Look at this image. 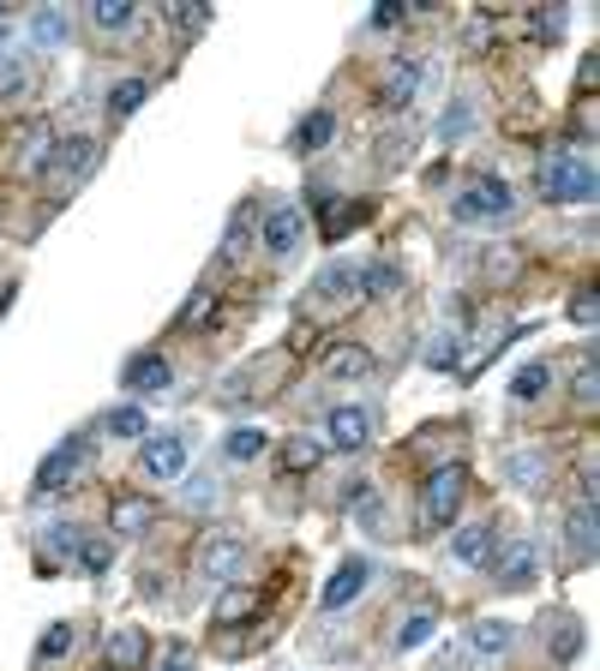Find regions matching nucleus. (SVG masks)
Listing matches in <instances>:
<instances>
[{
    "mask_svg": "<svg viewBox=\"0 0 600 671\" xmlns=\"http://www.w3.org/2000/svg\"><path fill=\"white\" fill-rule=\"evenodd\" d=\"M415 96H420V61L408 54V61H397V67L385 72V91H378V102H385V109L397 114V109H408Z\"/></svg>",
    "mask_w": 600,
    "mask_h": 671,
    "instance_id": "nucleus-12",
    "label": "nucleus"
},
{
    "mask_svg": "<svg viewBox=\"0 0 600 671\" xmlns=\"http://www.w3.org/2000/svg\"><path fill=\"white\" fill-rule=\"evenodd\" d=\"M427 366H438V372H445V366H457V331H438V336H433Z\"/></svg>",
    "mask_w": 600,
    "mask_h": 671,
    "instance_id": "nucleus-37",
    "label": "nucleus"
},
{
    "mask_svg": "<svg viewBox=\"0 0 600 671\" xmlns=\"http://www.w3.org/2000/svg\"><path fill=\"white\" fill-rule=\"evenodd\" d=\"M594 396H600V384H594V348L582 354V366H577V401L582 408H594Z\"/></svg>",
    "mask_w": 600,
    "mask_h": 671,
    "instance_id": "nucleus-38",
    "label": "nucleus"
},
{
    "mask_svg": "<svg viewBox=\"0 0 600 671\" xmlns=\"http://www.w3.org/2000/svg\"><path fill=\"white\" fill-rule=\"evenodd\" d=\"M67 37V12H37V19H31V42H37V49H54V42H61Z\"/></svg>",
    "mask_w": 600,
    "mask_h": 671,
    "instance_id": "nucleus-32",
    "label": "nucleus"
},
{
    "mask_svg": "<svg viewBox=\"0 0 600 671\" xmlns=\"http://www.w3.org/2000/svg\"><path fill=\"white\" fill-rule=\"evenodd\" d=\"M67 653H72V623H49V636L37 641V660L54 665V660H67Z\"/></svg>",
    "mask_w": 600,
    "mask_h": 671,
    "instance_id": "nucleus-31",
    "label": "nucleus"
},
{
    "mask_svg": "<svg viewBox=\"0 0 600 671\" xmlns=\"http://www.w3.org/2000/svg\"><path fill=\"white\" fill-rule=\"evenodd\" d=\"M510 211H517V192H510L505 174H475V181L462 186V199H457L462 222H499Z\"/></svg>",
    "mask_w": 600,
    "mask_h": 671,
    "instance_id": "nucleus-4",
    "label": "nucleus"
},
{
    "mask_svg": "<svg viewBox=\"0 0 600 671\" xmlns=\"http://www.w3.org/2000/svg\"><path fill=\"white\" fill-rule=\"evenodd\" d=\"M547 384H552V366H547V360H529V366L517 372V378H510V396H517V401H540V390H547Z\"/></svg>",
    "mask_w": 600,
    "mask_h": 671,
    "instance_id": "nucleus-27",
    "label": "nucleus"
},
{
    "mask_svg": "<svg viewBox=\"0 0 600 671\" xmlns=\"http://www.w3.org/2000/svg\"><path fill=\"white\" fill-rule=\"evenodd\" d=\"M403 12H408V0H385V7L373 12V24H378V31H385V24H397Z\"/></svg>",
    "mask_w": 600,
    "mask_h": 671,
    "instance_id": "nucleus-43",
    "label": "nucleus"
},
{
    "mask_svg": "<svg viewBox=\"0 0 600 671\" xmlns=\"http://www.w3.org/2000/svg\"><path fill=\"white\" fill-rule=\"evenodd\" d=\"M438 630V618H433V606H420V611H408V618L397 623V653H415V648H427Z\"/></svg>",
    "mask_w": 600,
    "mask_h": 671,
    "instance_id": "nucleus-23",
    "label": "nucleus"
},
{
    "mask_svg": "<svg viewBox=\"0 0 600 671\" xmlns=\"http://www.w3.org/2000/svg\"><path fill=\"white\" fill-rule=\"evenodd\" d=\"M79 563L84 570H109V546H79Z\"/></svg>",
    "mask_w": 600,
    "mask_h": 671,
    "instance_id": "nucleus-44",
    "label": "nucleus"
},
{
    "mask_svg": "<svg viewBox=\"0 0 600 671\" xmlns=\"http://www.w3.org/2000/svg\"><path fill=\"white\" fill-rule=\"evenodd\" d=\"M367 581H373V563L367 558H343V563H336V576L325 581V593H318V606H325V611L355 606L360 593H367Z\"/></svg>",
    "mask_w": 600,
    "mask_h": 671,
    "instance_id": "nucleus-8",
    "label": "nucleus"
},
{
    "mask_svg": "<svg viewBox=\"0 0 600 671\" xmlns=\"http://www.w3.org/2000/svg\"><path fill=\"white\" fill-rule=\"evenodd\" d=\"M139 461H144V474H151V480H181L186 461H193V444H186L181 431H151V438H144V450H139Z\"/></svg>",
    "mask_w": 600,
    "mask_h": 671,
    "instance_id": "nucleus-5",
    "label": "nucleus"
},
{
    "mask_svg": "<svg viewBox=\"0 0 600 671\" xmlns=\"http://www.w3.org/2000/svg\"><path fill=\"white\" fill-rule=\"evenodd\" d=\"M126 384L144 390V396H163L169 384H174V372H169L163 354H133V360H126Z\"/></svg>",
    "mask_w": 600,
    "mask_h": 671,
    "instance_id": "nucleus-13",
    "label": "nucleus"
},
{
    "mask_svg": "<svg viewBox=\"0 0 600 671\" xmlns=\"http://www.w3.org/2000/svg\"><path fill=\"white\" fill-rule=\"evenodd\" d=\"M84 540H79V528H72V521H49V528H42V551H49V563L54 558H67V551H79Z\"/></svg>",
    "mask_w": 600,
    "mask_h": 671,
    "instance_id": "nucleus-29",
    "label": "nucleus"
},
{
    "mask_svg": "<svg viewBox=\"0 0 600 671\" xmlns=\"http://www.w3.org/2000/svg\"><path fill=\"white\" fill-rule=\"evenodd\" d=\"M330 139H336V114H330V109H313V114H306V121L295 126L288 151H295V156H313V151H325Z\"/></svg>",
    "mask_w": 600,
    "mask_h": 671,
    "instance_id": "nucleus-14",
    "label": "nucleus"
},
{
    "mask_svg": "<svg viewBox=\"0 0 600 671\" xmlns=\"http://www.w3.org/2000/svg\"><path fill=\"white\" fill-rule=\"evenodd\" d=\"M301 234H306V216H301V204H276V211H265V222H258V241H265L271 258H295L301 252Z\"/></svg>",
    "mask_w": 600,
    "mask_h": 671,
    "instance_id": "nucleus-7",
    "label": "nucleus"
},
{
    "mask_svg": "<svg viewBox=\"0 0 600 671\" xmlns=\"http://www.w3.org/2000/svg\"><path fill=\"white\" fill-rule=\"evenodd\" d=\"M144 96H151V84H144V79H121L109 91V114H114V121H126V114L144 109Z\"/></svg>",
    "mask_w": 600,
    "mask_h": 671,
    "instance_id": "nucleus-26",
    "label": "nucleus"
},
{
    "mask_svg": "<svg viewBox=\"0 0 600 671\" xmlns=\"http://www.w3.org/2000/svg\"><path fill=\"white\" fill-rule=\"evenodd\" d=\"M325 444H330V450H343V456L367 450V444H373V414L367 408H336L325 420Z\"/></svg>",
    "mask_w": 600,
    "mask_h": 671,
    "instance_id": "nucleus-9",
    "label": "nucleus"
},
{
    "mask_svg": "<svg viewBox=\"0 0 600 671\" xmlns=\"http://www.w3.org/2000/svg\"><path fill=\"white\" fill-rule=\"evenodd\" d=\"M54 151H61V144H54V126L49 121H37L31 132H24V169H49Z\"/></svg>",
    "mask_w": 600,
    "mask_h": 671,
    "instance_id": "nucleus-25",
    "label": "nucleus"
},
{
    "mask_svg": "<svg viewBox=\"0 0 600 671\" xmlns=\"http://www.w3.org/2000/svg\"><path fill=\"white\" fill-rule=\"evenodd\" d=\"M529 581H535V546H529V540L505 546V558H499V588L517 593V588H529Z\"/></svg>",
    "mask_w": 600,
    "mask_h": 671,
    "instance_id": "nucleus-15",
    "label": "nucleus"
},
{
    "mask_svg": "<svg viewBox=\"0 0 600 671\" xmlns=\"http://www.w3.org/2000/svg\"><path fill=\"white\" fill-rule=\"evenodd\" d=\"M360 216H367V204H348V211H343V216H336V222H330V234H348V228H355V222H360Z\"/></svg>",
    "mask_w": 600,
    "mask_h": 671,
    "instance_id": "nucleus-45",
    "label": "nucleus"
},
{
    "mask_svg": "<svg viewBox=\"0 0 600 671\" xmlns=\"http://www.w3.org/2000/svg\"><path fill=\"white\" fill-rule=\"evenodd\" d=\"M594 318H600V301H594V288H582L577 301H570V324H577V331H594Z\"/></svg>",
    "mask_w": 600,
    "mask_h": 671,
    "instance_id": "nucleus-36",
    "label": "nucleus"
},
{
    "mask_svg": "<svg viewBox=\"0 0 600 671\" xmlns=\"http://www.w3.org/2000/svg\"><path fill=\"white\" fill-rule=\"evenodd\" d=\"M468 498V468L462 461H445V468L427 474V486H420V516L433 521V528H450Z\"/></svg>",
    "mask_w": 600,
    "mask_h": 671,
    "instance_id": "nucleus-3",
    "label": "nucleus"
},
{
    "mask_svg": "<svg viewBox=\"0 0 600 671\" xmlns=\"http://www.w3.org/2000/svg\"><path fill=\"white\" fill-rule=\"evenodd\" d=\"M535 186L547 204H589L594 199V169L582 162V151H540Z\"/></svg>",
    "mask_w": 600,
    "mask_h": 671,
    "instance_id": "nucleus-1",
    "label": "nucleus"
},
{
    "mask_svg": "<svg viewBox=\"0 0 600 671\" xmlns=\"http://www.w3.org/2000/svg\"><path fill=\"white\" fill-rule=\"evenodd\" d=\"M318 456H325V438H288L283 444V468H295V474H306Z\"/></svg>",
    "mask_w": 600,
    "mask_h": 671,
    "instance_id": "nucleus-30",
    "label": "nucleus"
},
{
    "mask_svg": "<svg viewBox=\"0 0 600 671\" xmlns=\"http://www.w3.org/2000/svg\"><path fill=\"white\" fill-rule=\"evenodd\" d=\"M144 653H151L144 630H114V636H109V671H139Z\"/></svg>",
    "mask_w": 600,
    "mask_h": 671,
    "instance_id": "nucleus-19",
    "label": "nucleus"
},
{
    "mask_svg": "<svg viewBox=\"0 0 600 671\" xmlns=\"http://www.w3.org/2000/svg\"><path fill=\"white\" fill-rule=\"evenodd\" d=\"M241 563H246V540H241V533H211V540H204V558H199L204 581L241 576Z\"/></svg>",
    "mask_w": 600,
    "mask_h": 671,
    "instance_id": "nucleus-10",
    "label": "nucleus"
},
{
    "mask_svg": "<svg viewBox=\"0 0 600 671\" xmlns=\"http://www.w3.org/2000/svg\"><path fill=\"white\" fill-rule=\"evenodd\" d=\"M133 0H96V7H91V24H96V31H126V24H133Z\"/></svg>",
    "mask_w": 600,
    "mask_h": 671,
    "instance_id": "nucleus-28",
    "label": "nucleus"
},
{
    "mask_svg": "<svg viewBox=\"0 0 600 671\" xmlns=\"http://www.w3.org/2000/svg\"><path fill=\"white\" fill-rule=\"evenodd\" d=\"M96 426H102V431H114V438H126V444H133V438H151V420H144V408H133V401L109 408Z\"/></svg>",
    "mask_w": 600,
    "mask_h": 671,
    "instance_id": "nucleus-21",
    "label": "nucleus"
},
{
    "mask_svg": "<svg viewBox=\"0 0 600 671\" xmlns=\"http://www.w3.org/2000/svg\"><path fill=\"white\" fill-rule=\"evenodd\" d=\"M186 504H193V510H204V504H216V480H204V474H199V480H193V491H186Z\"/></svg>",
    "mask_w": 600,
    "mask_h": 671,
    "instance_id": "nucleus-41",
    "label": "nucleus"
},
{
    "mask_svg": "<svg viewBox=\"0 0 600 671\" xmlns=\"http://www.w3.org/2000/svg\"><path fill=\"white\" fill-rule=\"evenodd\" d=\"M96 151H102L96 139H67V144H61V156H54V162L67 169V181H84V174L96 169Z\"/></svg>",
    "mask_w": 600,
    "mask_h": 671,
    "instance_id": "nucleus-24",
    "label": "nucleus"
},
{
    "mask_svg": "<svg viewBox=\"0 0 600 671\" xmlns=\"http://www.w3.org/2000/svg\"><path fill=\"white\" fill-rule=\"evenodd\" d=\"M577 630H570V623H559V636H552V653H559V660H570V653H577Z\"/></svg>",
    "mask_w": 600,
    "mask_h": 671,
    "instance_id": "nucleus-42",
    "label": "nucleus"
},
{
    "mask_svg": "<svg viewBox=\"0 0 600 671\" xmlns=\"http://www.w3.org/2000/svg\"><path fill=\"white\" fill-rule=\"evenodd\" d=\"M84 468H91V444L84 438H61L49 456L37 461V498H61L84 480Z\"/></svg>",
    "mask_w": 600,
    "mask_h": 671,
    "instance_id": "nucleus-2",
    "label": "nucleus"
},
{
    "mask_svg": "<svg viewBox=\"0 0 600 671\" xmlns=\"http://www.w3.org/2000/svg\"><path fill=\"white\" fill-rule=\"evenodd\" d=\"M510 641H517V630H510L505 618H480L475 630H468V648H475V653H487V660L510 653Z\"/></svg>",
    "mask_w": 600,
    "mask_h": 671,
    "instance_id": "nucleus-20",
    "label": "nucleus"
},
{
    "mask_svg": "<svg viewBox=\"0 0 600 671\" xmlns=\"http://www.w3.org/2000/svg\"><path fill=\"white\" fill-rule=\"evenodd\" d=\"M468 126H475V109H462V102H457V109L445 114V139H462Z\"/></svg>",
    "mask_w": 600,
    "mask_h": 671,
    "instance_id": "nucleus-40",
    "label": "nucleus"
},
{
    "mask_svg": "<svg viewBox=\"0 0 600 671\" xmlns=\"http://www.w3.org/2000/svg\"><path fill=\"white\" fill-rule=\"evenodd\" d=\"M253 611H258L253 593H223V600H216V618H223V623H246Z\"/></svg>",
    "mask_w": 600,
    "mask_h": 671,
    "instance_id": "nucleus-34",
    "label": "nucleus"
},
{
    "mask_svg": "<svg viewBox=\"0 0 600 671\" xmlns=\"http://www.w3.org/2000/svg\"><path fill=\"white\" fill-rule=\"evenodd\" d=\"M450 558L457 563H487L492 558V528L487 521H468V528L450 533Z\"/></svg>",
    "mask_w": 600,
    "mask_h": 671,
    "instance_id": "nucleus-17",
    "label": "nucleus"
},
{
    "mask_svg": "<svg viewBox=\"0 0 600 671\" xmlns=\"http://www.w3.org/2000/svg\"><path fill=\"white\" fill-rule=\"evenodd\" d=\"M505 474H510V480H517L522 491H540V486H547V474H552V461L540 456V450H510V456H505Z\"/></svg>",
    "mask_w": 600,
    "mask_h": 671,
    "instance_id": "nucleus-18",
    "label": "nucleus"
},
{
    "mask_svg": "<svg viewBox=\"0 0 600 671\" xmlns=\"http://www.w3.org/2000/svg\"><path fill=\"white\" fill-rule=\"evenodd\" d=\"M169 24H174V31H204V24H211V7H199V0H174Z\"/></svg>",
    "mask_w": 600,
    "mask_h": 671,
    "instance_id": "nucleus-33",
    "label": "nucleus"
},
{
    "mask_svg": "<svg viewBox=\"0 0 600 671\" xmlns=\"http://www.w3.org/2000/svg\"><path fill=\"white\" fill-rule=\"evenodd\" d=\"M156 671H193V653H181V648H174V653H169V660L156 665Z\"/></svg>",
    "mask_w": 600,
    "mask_h": 671,
    "instance_id": "nucleus-46",
    "label": "nucleus"
},
{
    "mask_svg": "<svg viewBox=\"0 0 600 671\" xmlns=\"http://www.w3.org/2000/svg\"><path fill=\"white\" fill-rule=\"evenodd\" d=\"M373 372V348H360V342H336L325 354V378H367Z\"/></svg>",
    "mask_w": 600,
    "mask_h": 671,
    "instance_id": "nucleus-16",
    "label": "nucleus"
},
{
    "mask_svg": "<svg viewBox=\"0 0 600 671\" xmlns=\"http://www.w3.org/2000/svg\"><path fill=\"white\" fill-rule=\"evenodd\" d=\"M253 222H258V204H241V211H234V222H228L223 252H241V246H246V234H253Z\"/></svg>",
    "mask_w": 600,
    "mask_h": 671,
    "instance_id": "nucleus-35",
    "label": "nucleus"
},
{
    "mask_svg": "<svg viewBox=\"0 0 600 671\" xmlns=\"http://www.w3.org/2000/svg\"><path fill=\"white\" fill-rule=\"evenodd\" d=\"M156 528V504L151 498H133V491H121V498L109 504V533H121V540H139V533Z\"/></svg>",
    "mask_w": 600,
    "mask_h": 671,
    "instance_id": "nucleus-11",
    "label": "nucleus"
},
{
    "mask_svg": "<svg viewBox=\"0 0 600 671\" xmlns=\"http://www.w3.org/2000/svg\"><path fill=\"white\" fill-rule=\"evenodd\" d=\"M313 294H318L325 312H348L360 294H367V271H360V264H325L318 282H313Z\"/></svg>",
    "mask_w": 600,
    "mask_h": 671,
    "instance_id": "nucleus-6",
    "label": "nucleus"
},
{
    "mask_svg": "<svg viewBox=\"0 0 600 671\" xmlns=\"http://www.w3.org/2000/svg\"><path fill=\"white\" fill-rule=\"evenodd\" d=\"M12 91H24V67H19V54H0V96H12Z\"/></svg>",
    "mask_w": 600,
    "mask_h": 671,
    "instance_id": "nucleus-39",
    "label": "nucleus"
},
{
    "mask_svg": "<svg viewBox=\"0 0 600 671\" xmlns=\"http://www.w3.org/2000/svg\"><path fill=\"white\" fill-rule=\"evenodd\" d=\"M271 450V431H258V426H234L228 438H223V456L228 461H258Z\"/></svg>",
    "mask_w": 600,
    "mask_h": 671,
    "instance_id": "nucleus-22",
    "label": "nucleus"
}]
</instances>
